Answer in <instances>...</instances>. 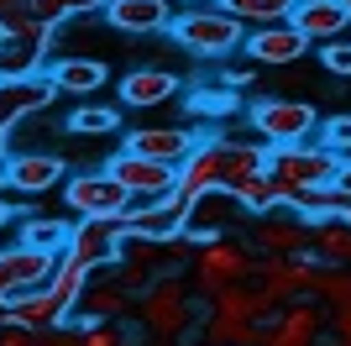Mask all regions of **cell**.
Returning <instances> with one entry per match:
<instances>
[{
    "label": "cell",
    "mask_w": 351,
    "mask_h": 346,
    "mask_svg": "<svg viewBox=\"0 0 351 346\" xmlns=\"http://www.w3.org/2000/svg\"><path fill=\"white\" fill-rule=\"evenodd\" d=\"M79 315L95 320H136V294L116 278V262H105L89 273V288L79 294Z\"/></svg>",
    "instance_id": "14"
},
{
    "label": "cell",
    "mask_w": 351,
    "mask_h": 346,
    "mask_svg": "<svg viewBox=\"0 0 351 346\" xmlns=\"http://www.w3.org/2000/svg\"><path fill=\"white\" fill-rule=\"evenodd\" d=\"M5 5H11V0H0V16H5Z\"/></svg>",
    "instance_id": "46"
},
{
    "label": "cell",
    "mask_w": 351,
    "mask_h": 346,
    "mask_svg": "<svg viewBox=\"0 0 351 346\" xmlns=\"http://www.w3.org/2000/svg\"><path fill=\"white\" fill-rule=\"evenodd\" d=\"M47 73H53L58 95H95L110 79V63L105 58H58V63H47Z\"/></svg>",
    "instance_id": "25"
},
{
    "label": "cell",
    "mask_w": 351,
    "mask_h": 346,
    "mask_svg": "<svg viewBox=\"0 0 351 346\" xmlns=\"http://www.w3.org/2000/svg\"><path fill=\"white\" fill-rule=\"evenodd\" d=\"M173 11H194V5H215V0H168Z\"/></svg>",
    "instance_id": "41"
},
{
    "label": "cell",
    "mask_w": 351,
    "mask_h": 346,
    "mask_svg": "<svg viewBox=\"0 0 351 346\" xmlns=\"http://www.w3.org/2000/svg\"><path fill=\"white\" fill-rule=\"evenodd\" d=\"M37 11H43L47 27H63L73 16H89V11H105V0H32Z\"/></svg>",
    "instance_id": "35"
},
{
    "label": "cell",
    "mask_w": 351,
    "mask_h": 346,
    "mask_svg": "<svg viewBox=\"0 0 351 346\" xmlns=\"http://www.w3.org/2000/svg\"><path fill=\"white\" fill-rule=\"evenodd\" d=\"M315 273H320V252H293V257H257V278H263L278 299H304L315 294Z\"/></svg>",
    "instance_id": "15"
},
{
    "label": "cell",
    "mask_w": 351,
    "mask_h": 346,
    "mask_svg": "<svg viewBox=\"0 0 351 346\" xmlns=\"http://www.w3.org/2000/svg\"><path fill=\"white\" fill-rule=\"evenodd\" d=\"M252 246H257V257H293V252H315V220L278 205V210H267V216L252 220Z\"/></svg>",
    "instance_id": "8"
},
{
    "label": "cell",
    "mask_w": 351,
    "mask_h": 346,
    "mask_svg": "<svg viewBox=\"0 0 351 346\" xmlns=\"http://www.w3.org/2000/svg\"><path fill=\"white\" fill-rule=\"evenodd\" d=\"M336 189H346V194H351V158H341V173H336Z\"/></svg>",
    "instance_id": "40"
},
{
    "label": "cell",
    "mask_w": 351,
    "mask_h": 346,
    "mask_svg": "<svg viewBox=\"0 0 351 346\" xmlns=\"http://www.w3.org/2000/svg\"><path fill=\"white\" fill-rule=\"evenodd\" d=\"M116 95H121L126 111H152V105H162V100H173V95H178V73L162 69V63H142V69L121 73Z\"/></svg>",
    "instance_id": "18"
},
{
    "label": "cell",
    "mask_w": 351,
    "mask_h": 346,
    "mask_svg": "<svg viewBox=\"0 0 351 346\" xmlns=\"http://www.w3.org/2000/svg\"><path fill=\"white\" fill-rule=\"evenodd\" d=\"M126 147L132 152H147V158H158V163H184L199 147V137H194L189 126H136L132 137H126Z\"/></svg>",
    "instance_id": "22"
},
{
    "label": "cell",
    "mask_w": 351,
    "mask_h": 346,
    "mask_svg": "<svg viewBox=\"0 0 351 346\" xmlns=\"http://www.w3.org/2000/svg\"><path fill=\"white\" fill-rule=\"evenodd\" d=\"M315 299H320L325 310L351 304V268H330V262H320V273H315Z\"/></svg>",
    "instance_id": "34"
},
{
    "label": "cell",
    "mask_w": 351,
    "mask_h": 346,
    "mask_svg": "<svg viewBox=\"0 0 351 346\" xmlns=\"http://www.w3.org/2000/svg\"><path fill=\"white\" fill-rule=\"evenodd\" d=\"M231 16H241L247 27H273V21H289L299 0H220Z\"/></svg>",
    "instance_id": "30"
},
{
    "label": "cell",
    "mask_w": 351,
    "mask_h": 346,
    "mask_svg": "<svg viewBox=\"0 0 351 346\" xmlns=\"http://www.w3.org/2000/svg\"><path fill=\"white\" fill-rule=\"evenodd\" d=\"M0 325H5V304H0Z\"/></svg>",
    "instance_id": "45"
},
{
    "label": "cell",
    "mask_w": 351,
    "mask_h": 346,
    "mask_svg": "<svg viewBox=\"0 0 351 346\" xmlns=\"http://www.w3.org/2000/svg\"><path fill=\"white\" fill-rule=\"evenodd\" d=\"M210 189H226V168H220V147L199 142L189 158L178 163V194L199 200V194H210Z\"/></svg>",
    "instance_id": "23"
},
{
    "label": "cell",
    "mask_w": 351,
    "mask_h": 346,
    "mask_svg": "<svg viewBox=\"0 0 351 346\" xmlns=\"http://www.w3.org/2000/svg\"><path fill=\"white\" fill-rule=\"evenodd\" d=\"M69 236H73V226H69V220H58V216H27V220H21V242L47 246V252H63Z\"/></svg>",
    "instance_id": "31"
},
{
    "label": "cell",
    "mask_w": 351,
    "mask_h": 346,
    "mask_svg": "<svg viewBox=\"0 0 351 346\" xmlns=\"http://www.w3.org/2000/svg\"><path fill=\"white\" fill-rule=\"evenodd\" d=\"M0 346H37V331H27V325L5 320V325H0Z\"/></svg>",
    "instance_id": "38"
},
{
    "label": "cell",
    "mask_w": 351,
    "mask_h": 346,
    "mask_svg": "<svg viewBox=\"0 0 351 346\" xmlns=\"http://www.w3.org/2000/svg\"><path fill=\"white\" fill-rule=\"evenodd\" d=\"M320 142L330 147V152H341V158H351V111H346V115H330V121H320Z\"/></svg>",
    "instance_id": "36"
},
{
    "label": "cell",
    "mask_w": 351,
    "mask_h": 346,
    "mask_svg": "<svg viewBox=\"0 0 351 346\" xmlns=\"http://www.w3.org/2000/svg\"><path fill=\"white\" fill-rule=\"evenodd\" d=\"M247 121H252V131H257L267 147L309 142V137L320 131V111H315L309 100H289V95H267V100L247 105Z\"/></svg>",
    "instance_id": "5"
},
{
    "label": "cell",
    "mask_w": 351,
    "mask_h": 346,
    "mask_svg": "<svg viewBox=\"0 0 351 346\" xmlns=\"http://www.w3.org/2000/svg\"><path fill=\"white\" fill-rule=\"evenodd\" d=\"M5 304V320H16V325H27V331H53V325H69L73 310H63L58 294L47 284L27 288V294H11V299H0Z\"/></svg>",
    "instance_id": "20"
},
{
    "label": "cell",
    "mask_w": 351,
    "mask_h": 346,
    "mask_svg": "<svg viewBox=\"0 0 351 346\" xmlns=\"http://www.w3.org/2000/svg\"><path fill=\"white\" fill-rule=\"evenodd\" d=\"M252 273H257V246L241 242L236 231L205 236L199 252H194V262H189V284L205 304H215V294H226L231 284H241V278H252Z\"/></svg>",
    "instance_id": "1"
},
{
    "label": "cell",
    "mask_w": 351,
    "mask_h": 346,
    "mask_svg": "<svg viewBox=\"0 0 351 346\" xmlns=\"http://www.w3.org/2000/svg\"><path fill=\"white\" fill-rule=\"evenodd\" d=\"M320 69L341 73V79H351V37H336V43L320 47Z\"/></svg>",
    "instance_id": "37"
},
{
    "label": "cell",
    "mask_w": 351,
    "mask_h": 346,
    "mask_svg": "<svg viewBox=\"0 0 351 346\" xmlns=\"http://www.w3.org/2000/svg\"><path fill=\"white\" fill-rule=\"evenodd\" d=\"M121 242H126V236H121V220H79L63 252L95 273V268H105V262L121 257Z\"/></svg>",
    "instance_id": "17"
},
{
    "label": "cell",
    "mask_w": 351,
    "mask_h": 346,
    "mask_svg": "<svg viewBox=\"0 0 351 346\" xmlns=\"http://www.w3.org/2000/svg\"><path fill=\"white\" fill-rule=\"evenodd\" d=\"M189 194H162V200H142V205H132L126 216H121V236H178V231L189 226Z\"/></svg>",
    "instance_id": "12"
},
{
    "label": "cell",
    "mask_w": 351,
    "mask_h": 346,
    "mask_svg": "<svg viewBox=\"0 0 351 346\" xmlns=\"http://www.w3.org/2000/svg\"><path fill=\"white\" fill-rule=\"evenodd\" d=\"M173 5L168 0H105V27L132 32V37H147V32H168L173 21Z\"/></svg>",
    "instance_id": "21"
},
{
    "label": "cell",
    "mask_w": 351,
    "mask_h": 346,
    "mask_svg": "<svg viewBox=\"0 0 351 346\" xmlns=\"http://www.w3.org/2000/svg\"><path fill=\"white\" fill-rule=\"evenodd\" d=\"M147 346H178V341H147Z\"/></svg>",
    "instance_id": "44"
},
{
    "label": "cell",
    "mask_w": 351,
    "mask_h": 346,
    "mask_svg": "<svg viewBox=\"0 0 351 346\" xmlns=\"http://www.w3.org/2000/svg\"><path fill=\"white\" fill-rule=\"evenodd\" d=\"M241 216V205H236L231 189H210V194H199V200L189 205V236L194 242H205V236H215V231H231V220Z\"/></svg>",
    "instance_id": "24"
},
{
    "label": "cell",
    "mask_w": 351,
    "mask_h": 346,
    "mask_svg": "<svg viewBox=\"0 0 351 346\" xmlns=\"http://www.w3.org/2000/svg\"><path fill=\"white\" fill-rule=\"evenodd\" d=\"M289 21L304 32L315 47L336 43V37H351V11H346V0H299Z\"/></svg>",
    "instance_id": "19"
},
{
    "label": "cell",
    "mask_w": 351,
    "mask_h": 346,
    "mask_svg": "<svg viewBox=\"0 0 351 346\" xmlns=\"http://www.w3.org/2000/svg\"><path fill=\"white\" fill-rule=\"evenodd\" d=\"M346 220H351V216H346Z\"/></svg>",
    "instance_id": "48"
},
{
    "label": "cell",
    "mask_w": 351,
    "mask_h": 346,
    "mask_svg": "<svg viewBox=\"0 0 351 346\" xmlns=\"http://www.w3.org/2000/svg\"><path fill=\"white\" fill-rule=\"evenodd\" d=\"M105 173L110 178H121V189H132V200H162V194H173L178 189V168L173 163H158L147 158V152H110V163H105Z\"/></svg>",
    "instance_id": "9"
},
{
    "label": "cell",
    "mask_w": 351,
    "mask_h": 346,
    "mask_svg": "<svg viewBox=\"0 0 351 346\" xmlns=\"http://www.w3.org/2000/svg\"><path fill=\"white\" fill-rule=\"evenodd\" d=\"M267 173L278 194L289 200L293 189H320V184H336L341 173V152H330L325 142H283V147H267Z\"/></svg>",
    "instance_id": "4"
},
{
    "label": "cell",
    "mask_w": 351,
    "mask_h": 346,
    "mask_svg": "<svg viewBox=\"0 0 351 346\" xmlns=\"http://www.w3.org/2000/svg\"><path fill=\"white\" fill-rule=\"evenodd\" d=\"M5 226H11V205L0 200V231H5Z\"/></svg>",
    "instance_id": "42"
},
{
    "label": "cell",
    "mask_w": 351,
    "mask_h": 346,
    "mask_svg": "<svg viewBox=\"0 0 351 346\" xmlns=\"http://www.w3.org/2000/svg\"><path fill=\"white\" fill-rule=\"evenodd\" d=\"M0 178L11 189H21V194H53V189L69 178V168H63V158L58 152H37V147H27V152H5V163H0Z\"/></svg>",
    "instance_id": "11"
},
{
    "label": "cell",
    "mask_w": 351,
    "mask_h": 346,
    "mask_svg": "<svg viewBox=\"0 0 351 346\" xmlns=\"http://www.w3.org/2000/svg\"><path fill=\"white\" fill-rule=\"evenodd\" d=\"M346 11H351V0H346Z\"/></svg>",
    "instance_id": "47"
},
{
    "label": "cell",
    "mask_w": 351,
    "mask_h": 346,
    "mask_svg": "<svg viewBox=\"0 0 351 346\" xmlns=\"http://www.w3.org/2000/svg\"><path fill=\"white\" fill-rule=\"evenodd\" d=\"M205 346H263V320H241L231 310H210L199 325Z\"/></svg>",
    "instance_id": "26"
},
{
    "label": "cell",
    "mask_w": 351,
    "mask_h": 346,
    "mask_svg": "<svg viewBox=\"0 0 351 346\" xmlns=\"http://www.w3.org/2000/svg\"><path fill=\"white\" fill-rule=\"evenodd\" d=\"M53 268H58V252H47V246H5L0 252V299H11V294H27V288L47 284L53 278Z\"/></svg>",
    "instance_id": "13"
},
{
    "label": "cell",
    "mask_w": 351,
    "mask_h": 346,
    "mask_svg": "<svg viewBox=\"0 0 351 346\" xmlns=\"http://www.w3.org/2000/svg\"><path fill=\"white\" fill-rule=\"evenodd\" d=\"M194 284L189 273H162L158 284L136 299V325L147 341H184L194 331Z\"/></svg>",
    "instance_id": "2"
},
{
    "label": "cell",
    "mask_w": 351,
    "mask_h": 346,
    "mask_svg": "<svg viewBox=\"0 0 351 346\" xmlns=\"http://www.w3.org/2000/svg\"><path fill=\"white\" fill-rule=\"evenodd\" d=\"M58 95L53 84V73H27V79H0V126H16V121H27V115L47 111Z\"/></svg>",
    "instance_id": "16"
},
{
    "label": "cell",
    "mask_w": 351,
    "mask_h": 346,
    "mask_svg": "<svg viewBox=\"0 0 351 346\" xmlns=\"http://www.w3.org/2000/svg\"><path fill=\"white\" fill-rule=\"evenodd\" d=\"M116 126H121V105H79V111H69V131H79V137H110Z\"/></svg>",
    "instance_id": "33"
},
{
    "label": "cell",
    "mask_w": 351,
    "mask_h": 346,
    "mask_svg": "<svg viewBox=\"0 0 351 346\" xmlns=\"http://www.w3.org/2000/svg\"><path fill=\"white\" fill-rule=\"evenodd\" d=\"M231 194H236V205H241L247 216H267V210H278V205H283V194H278V184H273V173H267V168L236 178Z\"/></svg>",
    "instance_id": "28"
},
{
    "label": "cell",
    "mask_w": 351,
    "mask_h": 346,
    "mask_svg": "<svg viewBox=\"0 0 351 346\" xmlns=\"http://www.w3.org/2000/svg\"><path fill=\"white\" fill-rule=\"evenodd\" d=\"M63 200H69V210H73L79 220H121V216L136 205L132 189H121V178H110L105 168L63 178Z\"/></svg>",
    "instance_id": "6"
},
{
    "label": "cell",
    "mask_w": 351,
    "mask_h": 346,
    "mask_svg": "<svg viewBox=\"0 0 351 346\" xmlns=\"http://www.w3.org/2000/svg\"><path fill=\"white\" fill-rule=\"evenodd\" d=\"M330 336H351V304L330 310Z\"/></svg>",
    "instance_id": "39"
},
{
    "label": "cell",
    "mask_w": 351,
    "mask_h": 346,
    "mask_svg": "<svg viewBox=\"0 0 351 346\" xmlns=\"http://www.w3.org/2000/svg\"><path fill=\"white\" fill-rule=\"evenodd\" d=\"M168 37H173L184 53L194 58H231L236 47L247 43V21L241 16H231L226 5H194V11H178L173 21H168Z\"/></svg>",
    "instance_id": "3"
},
{
    "label": "cell",
    "mask_w": 351,
    "mask_h": 346,
    "mask_svg": "<svg viewBox=\"0 0 351 346\" xmlns=\"http://www.w3.org/2000/svg\"><path fill=\"white\" fill-rule=\"evenodd\" d=\"M47 288L58 294V304H63V310H79V294L89 288V268H84V262H73L69 252H58V268H53Z\"/></svg>",
    "instance_id": "29"
},
{
    "label": "cell",
    "mask_w": 351,
    "mask_h": 346,
    "mask_svg": "<svg viewBox=\"0 0 351 346\" xmlns=\"http://www.w3.org/2000/svg\"><path fill=\"white\" fill-rule=\"evenodd\" d=\"M315 252L330 268H351V220L346 216H325L315 220Z\"/></svg>",
    "instance_id": "27"
},
{
    "label": "cell",
    "mask_w": 351,
    "mask_h": 346,
    "mask_svg": "<svg viewBox=\"0 0 351 346\" xmlns=\"http://www.w3.org/2000/svg\"><path fill=\"white\" fill-rule=\"evenodd\" d=\"M309 47L315 43H309L293 21H273V27H252L247 32V58L257 69H299Z\"/></svg>",
    "instance_id": "10"
},
{
    "label": "cell",
    "mask_w": 351,
    "mask_h": 346,
    "mask_svg": "<svg viewBox=\"0 0 351 346\" xmlns=\"http://www.w3.org/2000/svg\"><path fill=\"white\" fill-rule=\"evenodd\" d=\"M69 325H79V346H142V341H132V336L121 331V320H95V315H79V310H73Z\"/></svg>",
    "instance_id": "32"
},
{
    "label": "cell",
    "mask_w": 351,
    "mask_h": 346,
    "mask_svg": "<svg viewBox=\"0 0 351 346\" xmlns=\"http://www.w3.org/2000/svg\"><path fill=\"white\" fill-rule=\"evenodd\" d=\"M325 325H330V310H325L315 294L283 299L278 310L263 320V346H320Z\"/></svg>",
    "instance_id": "7"
},
{
    "label": "cell",
    "mask_w": 351,
    "mask_h": 346,
    "mask_svg": "<svg viewBox=\"0 0 351 346\" xmlns=\"http://www.w3.org/2000/svg\"><path fill=\"white\" fill-rule=\"evenodd\" d=\"M325 346H351V336H336V341H325Z\"/></svg>",
    "instance_id": "43"
}]
</instances>
